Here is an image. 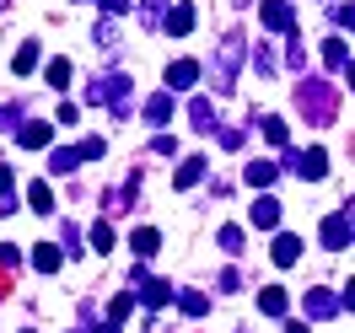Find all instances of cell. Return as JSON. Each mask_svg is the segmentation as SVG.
I'll return each instance as SVG.
<instances>
[{"instance_id": "30bf717a", "label": "cell", "mask_w": 355, "mask_h": 333, "mask_svg": "<svg viewBox=\"0 0 355 333\" xmlns=\"http://www.w3.org/2000/svg\"><path fill=\"white\" fill-rule=\"evenodd\" d=\"M307 317H318V323H323V317H339V296L323 290V285H312L307 290Z\"/></svg>"}, {"instance_id": "44dd1931", "label": "cell", "mask_w": 355, "mask_h": 333, "mask_svg": "<svg viewBox=\"0 0 355 333\" xmlns=\"http://www.w3.org/2000/svg\"><path fill=\"white\" fill-rule=\"evenodd\" d=\"M189 124H194V129H216V108H210V97H194V102H189Z\"/></svg>"}, {"instance_id": "ac0fdd59", "label": "cell", "mask_w": 355, "mask_h": 333, "mask_svg": "<svg viewBox=\"0 0 355 333\" xmlns=\"http://www.w3.org/2000/svg\"><path fill=\"white\" fill-rule=\"evenodd\" d=\"M243 178L253 183V188H269V183L280 178V167H275V161H248V167H243Z\"/></svg>"}, {"instance_id": "277c9868", "label": "cell", "mask_w": 355, "mask_h": 333, "mask_svg": "<svg viewBox=\"0 0 355 333\" xmlns=\"http://www.w3.org/2000/svg\"><path fill=\"white\" fill-rule=\"evenodd\" d=\"M103 151H108V145H103L97 134H92V140H81V145H60V151L49 156V172H76L81 161H97Z\"/></svg>"}, {"instance_id": "52a82bcc", "label": "cell", "mask_w": 355, "mask_h": 333, "mask_svg": "<svg viewBox=\"0 0 355 333\" xmlns=\"http://www.w3.org/2000/svg\"><path fill=\"white\" fill-rule=\"evenodd\" d=\"M318 237H323V247H329V253H345V247H350V237H355V221H350V215H329Z\"/></svg>"}, {"instance_id": "5b68a950", "label": "cell", "mask_w": 355, "mask_h": 333, "mask_svg": "<svg viewBox=\"0 0 355 333\" xmlns=\"http://www.w3.org/2000/svg\"><path fill=\"white\" fill-rule=\"evenodd\" d=\"M286 167H291V172H296V178L318 183V178H323V172H329V156L318 151V145H312V151H286Z\"/></svg>"}, {"instance_id": "cb8c5ba5", "label": "cell", "mask_w": 355, "mask_h": 333, "mask_svg": "<svg viewBox=\"0 0 355 333\" xmlns=\"http://www.w3.org/2000/svg\"><path fill=\"white\" fill-rule=\"evenodd\" d=\"M173 296H178V307L189 312V317H205V312H210V301H205L200 290H173Z\"/></svg>"}, {"instance_id": "f546056e", "label": "cell", "mask_w": 355, "mask_h": 333, "mask_svg": "<svg viewBox=\"0 0 355 333\" xmlns=\"http://www.w3.org/2000/svg\"><path fill=\"white\" fill-rule=\"evenodd\" d=\"M22 124V108L17 102H0V129H17Z\"/></svg>"}, {"instance_id": "8992f818", "label": "cell", "mask_w": 355, "mask_h": 333, "mask_svg": "<svg viewBox=\"0 0 355 333\" xmlns=\"http://www.w3.org/2000/svg\"><path fill=\"white\" fill-rule=\"evenodd\" d=\"M259 17H264L269 33H286V38H296V11H291V0H264V6H259Z\"/></svg>"}, {"instance_id": "b9f144b4", "label": "cell", "mask_w": 355, "mask_h": 333, "mask_svg": "<svg viewBox=\"0 0 355 333\" xmlns=\"http://www.w3.org/2000/svg\"><path fill=\"white\" fill-rule=\"evenodd\" d=\"M286 333H307V323H291V328H286Z\"/></svg>"}, {"instance_id": "7c38bea8", "label": "cell", "mask_w": 355, "mask_h": 333, "mask_svg": "<svg viewBox=\"0 0 355 333\" xmlns=\"http://www.w3.org/2000/svg\"><path fill=\"white\" fill-rule=\"evenodd\" d=\"M162 27L183 38V33H194V6H173V11H162Z\"/></svg>"}, {"instance_id": "4fadbf2b", "label": "cell", "mask_w": 355, "mask_h": 333, "mask_svg": "<svg viewBox=\"0 0 355 333\" xmlns=\"http://www.w3.org/2000/svg\"><path fill=\"white\" fill-rule=\"evenodd\" d=\"M323 65H329L334 75L350 70V48H345V38H323Z\"/></svg>"}, {"instance_id": "ab89813d", "label": "cell", "mask_w": 355, "mask_h": 333, "mask_svg": "<svg viewBox=\"0 0 355 333\" xmlns=\"http://www.w3.org/2000/svg\"><path fill=\"white\" fill-rule=\"evenodd\" d=\"M11 183H17V178H11V167H0V194H11Z\"/></svg>"}, {"instance_id": "f35d334b", "label": "cell", "mask_w": 355, "mask_h": 333, "mask_svg": "<svg viewBox=\"0 0 355 333\" xmlns=\"http://www.w3.org/2000/svg\"><path fill=\"white\" fill-rule=\"evenodd\" d=\"M17 258H22L17 247H0V269H17Z\"/></svg>"}, {"instance_id": "ba28073f", "label": "cell", "mask_w": 355, "mask_h": 333, "mask_svg": "<svg viewBox=\"0 0 355 333\" xmlns=\"http://www.w3.org/2000/svg\"><path fill=\"white\" fill-rule=\"evenodd\" d=\"M280 215H286V210H280V199H269V188L259 194V204L248 210V221L259 226V231H280Z\"/></svg>"}, {"instance_id": "8fae6325", "label": "cell", "mask_w": 355, "mask_h": 333, "mask_svg": "<svg viewBox=\"0 0 355 333\" xmlns=\"http://www.w3.org/2000/svg\"><path fill=\"white\" fill-rule=\"evenodd\" d=\"M49 134H54V129H49L44 118H27V124H17V140H22L27 151H44V145H49Z\"/></svg>"}, {"instance_id": "74e56055", "label": "cell", "mask_w": 355, "mask_h": 333, "mask_svg": "<svg viewBox=\"0 0 355 333\" xmlns=\"http://www.w3.org/2000/svg\"><path fill=\"white\" fill-rule=\"evenodd\" d=\"M97 6H103L108 17H124V11H130V0H97Z\"/></svg>"}, {"instance_id": "60d3db41", "label": "cell", "mask_w": 355, "mask_h": 333, "mask_svg": "<svg viewBox=\"0 0 355 333\" xmlns=\"http://www.w3.org/2000/svg\"><path fill=\"white\" fill-rule=\"evenodd\" d=\"M92 333H119V323H97V328H92Z\"/></svg>"}, {"instance_id": "7bdbcfd3", "label": "cell", "mask_w": 355, "mask_h": 333, "mask_svg": "<svg viewBox=\"0 0 355 333\" xmlns=\"http://www.w3.org/2000/svg\"><path fill=\"white\" fill-rule=\"evenodd\" d=\"M22 333H33V328H22Z\"/></svg>"}, {"instance_id": "d6a6232c", "label": "cell", "mask_w": 355, "mask_h": 333, "mask_svg": "<svg viewBox=\"0 0 355 333\" xmlns=\"http://www.w3.org/2000/svg\"><path fill=\"white\" fill-rule=\"evenodd\" d=\"M221 247H226V253H237V247H243V231H237V226H221Z\"/></svg>"}, {"instance_id": "2e32d148", "label": "cell", "mask_w": 355, "mask_h": 333, "mask_svg": "<svg viewBox=\"0 0 355 333\" xmlns=\"http://www.w3.org/2000/svg\"><path fill=\"white\" fill-rule=\"evenodd\" d=\"M296 258H302V237H291V231H280V237H275V264H280V269H291Z\"/></svg>"}, {"instance_id": "d6986e66", "label": "cell", "mask_w": 355, "mask_h": 333, "mask_svg": "<svg viewBox=\"0 0 355 333\" xmlns=\"http://www.w3.org/2000/svg\"><path fill=\"white\" fill-rule=\"evenodd\" d=\"M173 183H178V188H194V183H205V156H189V161L173 172Z\"/></svg>"}, {"instance_id": "4dcf8cb0", "label": "cell", "mask_w": 355, "mask_h": 333, "mask_svg": "<svg viewBox=\"0 0 355 333\" xmlns=\"http://www.w3.org/2000/svg\"><path fill=\"white\" fill-rule=\"evenodd\" d=\"M162 11H167V0H140V22H162Z\"/></svg>"}, {"instance_id": "5bb4252c", "label": "cell", "mask_w": 355, "mask_h": 333, "mask_svg": "<svg viewBox=\"0 0 355 333\" xmlns=\"http://www.w3.org/2000/svg\"><path fill=\"white\" fill-rule=\"evenodd\" d=\"M194 81H200V65H194V60H173V65H167V87L173 91L194 87Z\"/></svg>"}, {"instance_id": "4316f807", "label": "cell", "mask_w": 355, "mask_h": 333, "mask_svg": "<svg viewBox=\"0 0 355 333\" xmlns=\"http://www.w3.org/2000/svg\"><path fill=\"white\" fill-rule=\"evenodd\" d=\"M65 81H70V60H49V87L60 91Z\"/></svg>"}, {"instance_id": "e0dca14e", "label": "cell", "mask_w": 355, "mask_h": 333, "mask_svg": "<svg viewBox=\"0 0 355 333\" xmlns=\"http://www.w3.org/2000/svg\"><path fill=\"white\" fill-rule=\"evenodd\" d=\"M286 307H291V296H286L280 285L259 290V312H264V317H286Z\"/></svg>"}, {"instance_id": "6da1fadb", "label": "cell", "mask_w": 355, "mask_h": 333, "mask_svg": "<svg viewBox=\"0 0 355 333\" xmlns=\"http://www.w3.org/2000/svg\"><path fill=\"white\" fill-rule=\"evenodd\" d=\"M296 108L307 113L312 124H329V118H334V108H339V87H329V81L307 75V81L296 87Z\"/></svg>"}, {"instance_id": "ffe728a7", "label": "cell", "mask_w": 355, "mask_h": 333, "mask_svg": "<svg viewBox=\"0 0 355 333\" xmlns=\"http://www.w3.org/2000/svg\"><path fill=\"white\" fill-rule=\"evenodd\" d=\"M167 118H173V91H156L146 102V124H167Z\"/></svg>"}, {"instance_id": "83f0119b", "label": "cell", "mask_w": 355, "mask_h": 333, "mask_svg": "<svg viewBox=\"0 0 355 333\" xmlns=\"http://www.w3.org/2000/svg\"><path fill=\"white\" fill-rule=\"evenodd\" d=\"M92 247H97V253H108V247H113V226H108V221L92 226Z\"/></svg>"}, {"instance_id": "603a6c76", "label": "cell", "mask_w": 355, "mask_h": 333, "mask_svg": "<svg viewBox=\"0 0 355 333\" xmlns=\"http://www.w3.org/2000/svg\"><path fill=\"white\" fill-rule=\"evenodd\" d=\"M130 247H135V253H140V258H151L156 247H162V231H151V226H140V231H135V237H130Z\"/></svg>"}, {"instance_id": "9a60e30c", "label": "cell", "mask_w": 355, "mask_h": 333, "mask_svg": "<svg viewBox=\"0 0 355 333\" xmlns=\"http://www.w3.org/2000/svg\"><path fill=\"white\" fill-rule=\"evenodd\" d=\"M253 124L264 129V140H269V145H286V140H291V129H286V118H280V113H259Z\"/></svg>"}, {"instance_id": "d590c367", "label": "cell", "mask_w": 355, "mask_h": 333, "mask_svg": "<svg viewBox=\"0 0 355 333\" xmlns=\"http://www.w3.org/2000/svg\"><path fill=\"white\" fill-rule=\"evenodd\" d=\"M334 27H355V6H334Z\"/></svg>"}, {"instance_id": "836d02e7", "label": "cell", "mask_w": 355, "mask_h": 333, "mask_svg": "<svg viewBox=\"0 0 355 333\" xmlns=\"http://www.w3.org/2000/svg\"><path fill=\"white\" fill-rule=\"evenodd\" d=\"M253 70H259V75H275V54H269V48H259V54H253Z\"/></svg>"}, {"instance_id": "d4e9b609", "label": "cell", "mask_w": 355, "mask_h": 333, "mask_svg": "<svg viewBox=\"0 0 355 333\" xmlns=\"http://www.w3.org/2000/svg\"><path fill=\"white\" fill-rule=\"evenodd\" d=\"M11 70H17V75H33V70H38V44H22V48H17Z\"/></svg>"}, {"instance_id": "484cf974", "label": "cell", "mask_w": 355, "mask_h": 333, "mask_svg": "<svg viewBox=\"0 0 355 333\" xmlns=\"http://www.w3.org/2000/svg\"><path fill=\"white\" fill-rule=\"evenodd\" d=\"M33 264H38V269H44V274H54V269H60V264H65V258H60V247H33Z\"/></svg>"}, {"instance_id": "1f68e13d", "label": "cell", "mask_w": 355, "mask_h": 333, "mask_svg": "<svg viewBox=\"0 0 355 333\" xmlns=\"http://www.w3.org/2000/svg\"><path fill=\"white\" fill-rule=\"evenodd\" d=\"M286 65H291V70H302V65H307V48L296 44V38H291V48H286Z\"/></svg>"}, {"instance_id": "3957f363", "label": "cell", "mask_w": 355, "mask_h": 333, "mask_svg": "<svg viewBox=\"0 0 355 333\" xmlns=\"http://www.w3.org/2000/svg\"><path fill=\"white\" fill-rule=\"evenodd\" d=\"M87 102H108L119 118H130V75H108V81H92Z\"/></svg>"}, {"instance_id": "8d00e7d4", "label": "cell", "mask_w": 355, "mask_h": 333, "mask_svg": "<svg viewBox=\"0 0 355 333\" xmlns=\"http://www.w3.org/2000/svg\"><path fill=\"white\" fill-rule=\"evenodd\" d=\"M76 118H81V108H76V102H60V113H54V124H76Z\"/></svg>"}, {"instance_id": "f1b7e54d", "label": "cell", "mask_w": 355, "mask_h": 333, "mask_svg": "<svg viewBox=\"0 0 355 333\" xmlns=\"http://www.w3.org/2000/svg\"><path fill=\"white\" fill-rule=\"evenodd\" d=\"M130 312H135V296H119V301H113V307H108V323H124Z\"/></svg>"}, {"instance_id": "e575fe53", "label": "cell", "mask_w": 355, "mask_h": 333, "mask_svg": "<svg viewBox=\"0 0 355 333\" xmlns=\"http://www.w3.org/2000/svg\"><path fill=\"white\" fill-rule=\"evenodd\" d=\"M210 134H221V145H226V151H237V145H243V140H248L243 129H210Z\"/></svg>"}, {"instance_id": "7402d4cb", "label": "cell", "mask_w": 355, "mask_h": 333, "mask_svg": "<svg viewBox=\"0 0 355 333\" xmlns=\"http://www.w3.org/2000/svg\"><path fill=\"white\" fill-rule=\"evenodd\" d=\"M27 204H33L38 215H54V188H49V183H33V188H27Z\"/></svg>"}, {"instance_id": "9c48e42d", "label": "cell", "mask_w": 355, "mask_h": 333, "mask_svg": "<svg viewBox=\"0 0 355 333\" xmlns=\"http://www.w3.org/2000/svg\"><path fill=\"white\" fill-rule=\"evenodd\" d=\"M135 301H140V307H151V312H162L167 301H173V285H167V280H151V274H146V280H140V296H135Z\"/></svg>"}, {"instance_id": "7a4b0ae2", "label": "cell", "mask_w": 355, "mask_h": 333, "mask_svg": "<svg viewBox=\"0 0 355 333\" xmlns=\"http://www.w3.org/2000/svg\"><path fill=\"white\" fill-rule=\"evenodd\" d=\"M243 33H226L221 44H216V60H210V75H216V87L232 91L237 87V65H243Z\"/></svg>"}]
</instances>
